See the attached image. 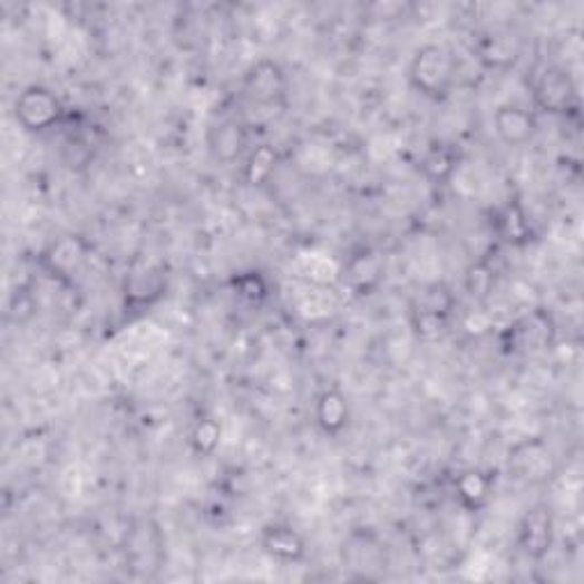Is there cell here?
<instances>
[{
  "label": "cell",
  "mask_w": 584,
  "mask_h": 584,
  "mask_svg": "<svg viewBox=\"0 0 584 584\" xmlns=\"http://www.w3.org/2000/svg\"><path fill=\"white\" fill-rule=\"evenodd\" d=\"M459 74L457 56L444 43H425L411 58V87L429 101H446L455 89Z\"/></svg>",
  "instance_id": "cell-1"
},
{
  "label": "cell",
  "mask_w": 584,
  "mask_h": 584,
  "mask_svg": "<svg viewBox=\"0 0 584 584\" xmlns=\"http://www.w3.org/2000/svg\"><path fill=\"white\" fill-rule=\"evenodd\" d=\"M169 274L156 256H135L121 281L126 315H142L165 300Z\"/></svg>",
  "instance_id": "cell-2"
},
{
  "label": "cell",
  "mask_w": 584,
  "mask_h": 584,
  "mask_svg": "<svg viewBox=\"0 0 584 584\" xmlns=\"http://www.w3.org/2000/svg\"><path fill=\"white\" fill-rule=\"evenodd\" d=\"M457 309V298L446 283H431L418 292V298L411 302L409 320L411 329L418 338L431 340L444 335L450 327L452 313Z\"/></svg>",
  "instance_id": "cell-3"
},
{
  "label": "cell",
  "mask_w": 584,
  "mask_h": 584,
  "mask_svg": "<svg viewBox=\"0 0 584 584\" xmlns=\"http://www.w3.org/2000/svg\"><path fill=\"white\" fill-rule=\"evenodd\" d=\"M91 256V245L76 233H67L56 237L53 242L39 252L37 265L48 276L60 285H71L74 279L85 270Z\"/></svg>",
  "instance_id": "cell-4"
},
{
  "label": "cell",
  "mask_w": 584,
  "mask_h": 584,
  "mask_svg": "<svg viewBox=\"0 0 584 584\" xmlns=\"http://www.w3.org/2000/svg\"><path fill=\"white\" fill-rule=\"evenodd\" d=\"M14 117L26 133H46L65 121L67 110L53 89L28 85L14 99Z\"/></svg>",
  "instance_id": "cell-5"
},
{
  "label": "cell",
  "mask_w": 584,
  "mask_h": 584,
  "mask_svg": "<svg viewBox=\"0 0 584 584\" xmlns=\"http://www.w3.org/2000/svg\"><path fill=\"white\" fill-rule=\"evenodd\" d=\"M557 335L555 320L548 311L534 309L516 318L500 335L503 348L509 354H534L553 348Z\"/></svg>",
  "instance_id": "cell-6"
},
{
  "label": "cell",
  "mask_w": 584,
  "mask_h": 584,
  "mask_svg": "<svg viewBox=\"0 0 584 584\" xmlns=\"http://www.w3.org/2000/svg\"><path fill=\"white\" fill-rule=\"evenodd\" d=\"M532 104L534 113L544 115L566 117L568 113L577 110V96L571 74L557 65L544 67L532 85Z\"/></svg>",
  "instance_id": "cell-7"
},
{
  "label": "cell",
  "mask_w": 584,
  "mask_h": 584,
  "mask_svg": "<svg viewBox=\"0 0 584 584\" xmlns=\"http://www.w3.org/2000/svg\"><path fill=\"white\" fill-rule=\"evenodd\" d=\"M555 544V520L546 505L529 507L518 523V548L532 559L542 562L551 555Z\"/></svg>",
  "instance_id": "cell-8"
},
{
  "label": "cell",
  "mask_w": 584,
  "mask_h": 584,
  "mask_svg": "<svg viewBox=\"0 0 584 584\" xmlns=\"http://www.w3.org/2000/svg\"><path fill=\"white\" fill-rule=\"evenodd\" d=\"M247 96L259 106H279L285 101L288 94V78L283 67L276 60L263 58L256 60L242 78Z\"/></svg>",
  "instance_id": "cell-9"
},
{
  "label": "cell",
  "mask_w": 584,
  "mask_h": 584,
  "mask_svg": "<svg viewBox=\"0 0 584 584\" xmlns=\"http://www.w3.org/2000/svg\"><path fill=\"white\" fill-rule=\"evenodd\" d=\"M343 564L361 577H370L372 571L386 568V551L377 534L370 529H354L343 544Z\"/></svg>",
  "instance_id": "cell-10"
},
{
  "label": "cell",
  "mask_w": 584,
  "mask_h": 584,
  "mask_svg": "<svg viewBox=\"0 0 584 584\" xmlns=\"http://www.w3.org/2000/svg\"><path fill=\"white\" fill-rule=\"evenodd\" d=\"M452 491L459 507L468 514H479L489 507L494 491H496V477L489 470L481 468H466L457 473L452 481Z\"/></svg>",
  "instance_id": "cell-11"
},
{
  "label": "cell",
  "mask_w": 584,
  "mask_h": 584,
  "mask_svg": "<svg viewBox=\"0 0 584 584\" xmlns=\"http://www.w3.org/2000/svg\"><path fill=\"white\" fill-rule=\"evenodd\" d=\"M553 457L544 438H527L509 452V473L523 481H542L551 475Z\"/></svg>",
  "instance_id": "cell-12"
},
{
  "label": "cell",
  "mask_w": 584,
  "mask_h": 584,
  "mask_svg": "<svg viewBox=\"0 0 584 584\" xmlns=\"http://www.w3.org/2000/svg\"><path fill=\"white\" fill-rule=\"evenodd\" d=\"M494 128L507 146H525L537 135L539 121L534 110L523 108L518 104H505L498 106L494 113Z\"/></svg>",
  "instance_id": "cell-13"
},
{
  "label": "cell",
  "mask_w": 584,
  "mask_h": 584,
  "mask_svg": "<svg viewBox=\"0 0 584 584\" xmlns=\"http://www.w3.org/2000/svg\"><path fill=\"white\" fill-rule=\"evenodd\" d=\"M383 256L374 250L354 252L343 267V281L357 298H368L383 281Z\"/></svg>",
  "instance_id": "cell-14"
},
{
  "label": "cell",
  "mask_w": 584,
  "mask_h": 584,
  "mask_svg": "<svg viewBox=\"0 0 584 584\" xmlns=\"http://www.w3.org/2000/svg\"><path fill=\"white\" fill-rule=\"evenodd\" d=\"M261 548L281 564H298L306 557V539L285 523H270L261 529Z\"/></svg>",
  "instance_id": "cell-15"
},
{
  "label": "cell",
  "mask_w": 584,
  "mask_h": 584,
  "mask_svg": "<svg viewBox=\"0 0 584 584\" xmlns=\"http://www.w3.org/2000/svg\"><path fill=\"white\" fill-rule=\"evenodd\" d=\"M494 233L507 247H527L534 240L532 220L520 199H507L494 215Z\"/></svg>",
  "instance_id": "cell-16"
},
{
  "label": "cell",
  "mask_w": 584,
  "mask_h": 584,
  "mask_svg": "<svg viewBox=\"0 0 584 584\" xmlns=\"http://www.w3.org/2000/svg\"><path fill=\"white\" fill-rule=\"evenodd\" d=\"M350 402L340 388H324L315 400V422L327 436H340L350 425Z\"/></svg>",
  "instance_id": "cell-17"
},
{
  "label": "cell",
  "mask_w": 584,
  "mask_h": 584,
  "mask_svg": "<svg viewBox=\"0 0 584 584\" xmlns=\"http://www.w3.org/2000/svg\"><path fill=\"white\" fill-rule=\"evenodd\" d=\"M459 167V152L452 144H431L420 160V169L431 183H448Z\"/></svg>",
  "instance_id": "cell-18"
},
{
  "label": "cell",
  "mask_w": 584,
  "mask_h": 584,
  "mask_svg": "<svg viewBox=\"0 0 584 584\" xmlns=\"http://www.w3.org/2000/svg\"><path fill=\"white\" fill-rule=\"evenodd\" d=\"M211 146H213V154L222 160V163H233L242 156L247 146V133L245 126L240 121H224L213 130L211 137Z\"/></svg>",
  "instance_id": "cell-19"
},
{
  "label": "cell",
  "mask_w": 584,
  "mask_h": 584,
  "mask_svg": "<svg viewBox=\"0 0 584 584\" xmlns=\"http://www.w3.org/2000/svg\"><path fill=\"white\" fill-rule=\"evenodd\" d=\"M279 165V154L272 144H259L250 152L245 167H242V178H245L247 185L261 187L270 183Z\"/></svg>",
  "instance_id": "cell-20"
},
{
  "label": "cell",
  "mask_w": 584,
  "mask_h": 584,
  "mask_svg": "<svg viewBox=\"0 0 584 584\" xmlns=\"http://www.w3.org/2000/svg\"><path fill=\"white\" fill-rule=\"evenodd\" d=\"M231 290L233 295L252 306H261L263 302H267L270 298V281L263 272L259 270H245V272H237L235 276H231Z\"/></svg>",
  "instance_id": "cell-21"
},
{
  "label": "cell",
  "mask_w": 584,
  "mask_h": 584,
  "mask_svg": "<svg viewBox=\"0 0 584 584\" xmlns=\"http://www.w3.org/2000/svg\"><path fill=\"white\" fill-rule=\"evenodd\" d=\"M222 444V425L215 418H202L194 422L189 431V450L199 459H208L220 450Z\"/></svg>",
  "instance_id": "cell-22"
},
{
  "label": "cell",
  "mask_w": 584,
  "mask_h": 584,
  "mask_svg": "<svg viewBox=\"0 0 584 584\" xmlns=\"http://www.w3.org/2000/svg\"><path fill=\"white\" fill-rule=\"evenodd\" d=\"M494 283H496V272L489 265V261H477V263H473L468 267V272H466V290H468L470 298L484 300L491 292Z\"/></svg>",
  "instance_id": "cell-23"
},
{
  "label": "cell",
  "mask_w": 584,
  "mask_h": 584,
  "mask_svg": "<svg viewBox=\"0 0 584 584\" xmlns=\"http://www.w3.org/2000/svg\"><path fill=\"white\" fill-rule=\"evenodd\" d=\"M32 311H35V300L30 295V290L19 288L12 295V302H10V318H14L17 322H23L32 315Z\"/></svg>",
  "instance_id": "cell-24"
}]
</instances>
